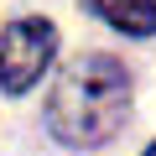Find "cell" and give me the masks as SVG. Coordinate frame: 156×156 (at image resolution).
I'll return each mask as SVG.
<instances>
[{"label":"cell","instance_id":"7a4b0ae2","mask_svg":"<svg viewBox=\"0 0 156 156\" xmlns=\"http://www.w3.org/2000/svg\"><path fill=\"white\" fill-rule=\"evenodd\" d=\"M57 52V26L42 16L11 21L0 31V94H26Z\"/></svg>","mask_w":156,"mask_h":156},{"label":"cell","instance_id":"6da1fadb","mask_svg":"<svg viewBox=\"0 0 156 156\" xmlns=\"http://www.w3.org/2000/svg\"><path fill=\"white\" fill-rule=\"evenodd\" d=\"M130 109V73L109 52H83L68 62L47 99V130L62 146H104Z\"/></svg>","mask_w":156,"mask_h":156},{"label":"cell","instance_id":"277c9868","mask_svg":"<svg viewBox=\"0 0 156 156\" xmlns=\"http://www.w3.org/2000/svg\"><path fill=\"white\" fill-rule=\"evenodd\" d=\"M146 156H156V146H146Z\"/></svg>","mask_w":156,"mask_h":156},{"label":"cell","instance_id":"3957f363","mask_svg":"<svg viewBox=\"0 0 156 156\" xmlns=\"http://www.w3.org/2000/svg\"><path fill=\"white\" fill-rule=\"evenodd\" d=\"M83 5L125 37H156V0H83Z\"/></svg>","mask_w":156,"mask_h":156}]
</instances>
